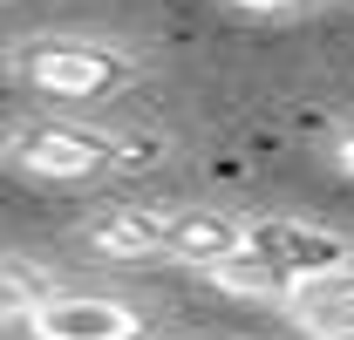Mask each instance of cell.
<instances>
[{
    "instance_id": "9c48e42d",
    "label": "cell",
    "mask_w": 354,
    "mask_h": 340,
    "mask_svg": "<svg viewBox=\"0 0 354 340\" xmlns=\"http://www.w3.org/2000/svg\"><path fill=\"white\" fill-rule=\"evenodd\" d=\"M232 7H245V14H266V21H286V14H307L313 0H232Z\"/></svg>"
},
{
    "instance_id": "52a82bcc",
    "label": "cell",
    "mask_w": 354,
    "mask_h": 340,
    "mask_svg": "<svg viewBox=\"0 0 354 340\" xmlns=\"http://www.w3.org/2000/svg\"><path fill=\"white\" fill-rule=\"evenodd\" d=\"M286 313H293V320H300L313 340H327V334H354V265L327 272V279H307L300 293L286 299Z\"/></svg>"
},
{
    "instance_id": "6da1fadb",
    "label": "cell",
    "mask_w": 354,
    "mask_h": 340,
    "mask_svg": "<svg viewBox=\"0 0 354 340\" xmlns=\"http://www.w3.org/2000/svg\"><path fill=\"white\" fill-rule=\"evenodd\" d=\"M14 68L55 102H109L136 82V55H123L116 41H88V35H41L14 55Z\"/></svg>"
},
{
    "instance_id": "7a4b0ae2",
    "label": "cell",
    "mask_w": 354,
    "mask_h": 340,
    "mask_svg": "<svg viewBox=\"0 0 354 340\" xmlns=\"http://www.w3.org/2000/svg\"><path fill=\"white\" fill-rule=\"evenodd\" d=\"M7 157L28 170V177H48V184H82V177H102L109 164H123V143L102 136L88 123H62V116H41V123H21L7 136Z\"/></svg>"
},
{
    "instance_id": "5b68a950",
    "label": "cell",
    "mask_w": 354,
    "mask_h": 340,
    "mask_svg": "<svg viewBox=\"0 0 354 340\" xmlns=\"http://www.w3.org/2000/svg\"><path fill=\"white\" fill-rule=\"evenodd\" d=\"M239 245H245V218L218 211V205H177V211H164V258H177V265L212 272Z\"/></svg>"
},
{
    "instance_id": "3957f363",
    "label": "cell",
    "mask_w": 354,
    "mask_h": 340,
    "mask_svg": "<svg viewBox=\"0 0 354 340\" xmlns=\"http://www.w3.org/2000/svg\"><path fill=\"white\" fill-rule=\"evenodd\" d=\"M245 258H259L272 265L293 293L307 286V279H327V272H341L354 265V245L341 232H327V225H300V218H245Z\"/></svg>"
},
{
    "instance_id": "8fae6325",
    "label": "cell",
    "mask_w": 354,
    "mask_h": 340,
    "mask_svg": "<svg viewBox=\"0 0 354 340\" xmlns=\"http://www.w3.org/2000/svg\"><path fill=\"white\" fill-rule=\"evenodd\" d=\"M327 340H354V334H327Z\"/></svg>"
},
{
    "instance_id": "ba28073f",
    "label": "cell",
    "mask_w": 354,
    "mask_h": 340,
    "mask_svg": "<svg viewBox=\"0 0 354 340\" xmlns=\"http://www.w3.org/2000/svg\"><path fill=\"white\" fill-rule=\"evenodd\" d=\"M41 299V286L28 279V272H14V265H0V320H28V306Z\"/></svg>"
},
{
    "instance_id": "30bf717a",
    "label": "cell",
    "mask_w": 354,
    "mask_h": 340,
    "mask_svg": "<svg viewBox=\"0 0 354 340\" xmlns=\"http://www.w3.org/2000/svg\"><path fill=\"white\" fill-rule=\"evenodd\" d=\"M334 157H341V170H348V177H354V129H348V136H341V150H334Z\"/></svg>"
},
{
    "instance_id": "277c9868",
    "label": "cell",
    "mask_w": 354,
    "mask_h": 340,
    "mask_svg": "<svg viewBox=\"0 0 354 340\" xmlns=\"http://www.w3.org/2000/svg\"><path fill=\"white\" fill-rule=\"evenodd\" d=\"M35 340H143V313L102 293H62L28 306Z\"/></svg>"
},
{
    "instance_id": "8992f818",
    "label": "cell",
    "mask_w": 354,
    "mask_h": 340,
    "mask_svg": "<svg viewBox=\"0 0 354 340\" xmlns=\"http://www.w3.org/2000/svg\"><path fill=\"white\" fill-rule=\"evenodd\" d=\"M82 245L102 258H123V265H143V258H164V211H143V205H109L82 225Z\"/></svg>"
}]
</instances>
